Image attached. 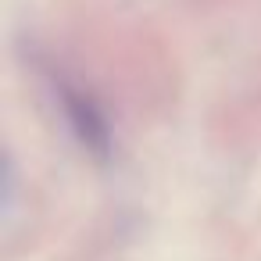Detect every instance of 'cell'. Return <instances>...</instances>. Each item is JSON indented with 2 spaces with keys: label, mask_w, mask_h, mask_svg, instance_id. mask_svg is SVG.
<instances>
[{
  "label": "cell",
  "mask_w": 261,
  "mask_h": 261,
  "mask_svg": "<svg viewBox=\"0 0 261 261\" xmlns=\"http://www.w3.org/2000/svg\"><path fill=\"white\" fill-rule=\"evenodd\" d=\"M61 104H65V115H68V122H72L79 143H83L90 154L108 158V150H111V129H108V118H104V111L97 108V100H93L90 93L75 90V86H61Z\"/></svg>",
  "instance_id": "1"
}]
</instances>
